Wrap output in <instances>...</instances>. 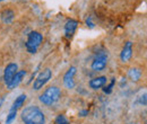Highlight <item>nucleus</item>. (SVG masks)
I'll return each mask as SVG.
<instances>
[{
    "label": "nucleus",
    "instance_id": "4be33fe9",
    "mask_svg": "<svg viewBox=\"0 0 147 124\" xmlns=\"http://www.w3.org/2000/svg\"><path fill=\"white\" fill-rule=\"evenodd\" d=\"M0 1H2V0H0Z\"/></svg>",
    "mask_w": 147,
    "mask_h": 124
},
{
    "label": "nucleus",
    "instance_id": "aec40b11",
    "mask_svg": "<svg viewBox=\"0 0 147 124\" xmlns=\"http://www.w3.org/2000/svg\"><path fill=\"white\" fill-rule=\"evenodd\" d=\"M78 115H79V116H86V115H88V111H87V109H84V111H80Z\"/></svg>",
    "mask_w": 147,
    "mask_h": 124
},
{
    "label": "nucleus",
    "instance_id": "a211bd4d",
    "mask_svg": "<svg viewBox=\"0 0 147 124\" xmlns=\"http://www.w3.org/2000/svg\"><path fill=\"white\" fill-rule=\"evenodd\" d=\"M139 104L143 105V106L146 105V92H144V95L140 96V98H139Z\"/></svg>",
    "mask_w": 147,
    "mask_h": 124
},
{
    "label": "nucleus",
    "instance_id": "9d476101",
    "mask_svg": "<svg viewBox=\"0 0 147 124\" xmlns=\"http://www.w3.org/2000/svg\"><path fill=\"white\" fill-rule=\"evenodd\" d=\"M107 81H108V79H107V77H104V76L95 77V78H93V79H91V80L88 81V86L92 89H94V90H96V89L102 88V87L107 84Z\"/></svg>",
    "mask_w": 147,
    "mask_h": 124
},
{
    "label": "nucleus",
    "instance_id": "f03ea898",
    "mask_svg": "<svg viewBox=\"0 0 147 124\" xmlns=\"http://www.w3.org/2000/svg\"><path fill=\"white\" fill-rule=\"evenodd\" d=\"M60 97H61V90L55 86H51L40 96V102L43 105L51 106L60 99Z\"/></svg>",
    "mask_w": 147,
    "mask_h": 124
},
{
    "label": "nucleus",
    "instance_id": "7ed1b4c3",
    "mask_svg": "<svg viewBox=\"0 0 147 124\" xmlns=\"http://www.w3.org/2000/svg\"><path fill=\"white\" fill-rule=\"evenodd\" d=\"M42 41H43V36H42L41 33L35 32V31L31 32L27 35V41L25 43V46H26L27 52L31 54L36 53L38 48H40V45H41V43H42Z\"/></svg>",
    "mask_w": 147,
    "mask_h": 124
},
{
    "label": "nucleus",
    "instance_id": "412c9836",
    "mask_svg": "<svg viewBox=\"0 0 147 124\" xmlns=\"http://www.w3.org/2000/svg\"><path fill=\"white\" fill-rule=\"evenodd\" d=\"M2 103H3V98H0V107L2 105Z\"/></svg>",
    "mask_w": 147,
    "mask_h": 124
},
{
    "label": "nucleus",
    "instance_id": "6ab92c4d",
    "mask_svg": "<svg viewBox=\"0 0 147 124\" xmlns=\"http://www.w3.org/2000/svg\"><path fill=\"white\" fill-rule=\"evenodd\" d=\"M86 25H87L90 28H93V27L95 26V24L92 21V18H91V17H88L87 19H86Z\"/></svg>",
    "mask_w": 147,
    "mask_h": 124
},
{
    "label": "nucleus",
    "instance_id": "f8f14e48",
    "mask_svg": "<svg viewBox=\"0 0 147 124\" xmlns=\"http://www.w3.org/2000/svg\"><path fill=\"white\" fill-rule=\"evenodd\" d=\"M14 17H15V13L11 9H5L0 14V18L5 24H10L14 20Z\"/></svg>",
    "mask_w": 147,
    "mask_h": 124
},
{
    "label": "nucleus",
    "instance_id": "0eeeda50",
    "mask_svg": "<svg viewBox=\"0 0 147 124\" xmlns=\"http://www.w3.org/2000/svg\"><path fill=\"white\" fill-rule=\"evenodd\" d=\"M76 67H70L68 71L65 73L63 76V85L66 86V88L73 89L75 87V81H74V77L76 74Z\"/></svg>",
    "mask_w": 147,
    "mask_h": 124
},
{
    "label": "nucleus",
    "instance_id": "6e6552de",
    "mask_svg": "<svg viewBox=\"0 0 147 124\" xmlns=\"http://www.w3.org/2000/svg\"><path fill=\"white\" fill-rule=\"evenodd\" d=\"M78 27V21L75 19H68L65 24V36L67 38H71Z\"/></svg>",
    "mask_w": 147,
    "mask_h": 124
},
{
    "label": "nucleus",
    "instance_id": "dca6fc26",
    "mask_svg": "<svg viewBox=\"0 0 147 124\" xmlns=\"http://www.w3.org/2000/svg\"><path fill=\"white\" fill-rule=\"evenodd\" d=\"M55 124H70L69 121H68V119H67L63 114H60V115H58V116L55 117Z\"/></svg>",
    "mask_w": 147,
    "mask_h": 124
},
{
    "label": "nucleus",
    "instance_id": "20e7f679",
    "mask_svg": "<svg viewBox=\"0 0 147 124\" xmlns=\"http://www.w3.org/2000/svg\"><path fill=\"white\" fill-rule=\"evenodd\" d=\"M51 77H52V71L50 70L49 68H47V69H44L43 71H41L38 73V76L35 78L34 82H33V89L40 90L41 88H43V86L51 79Z\"/></svg>",
    "mask_w": 147,
    "mask_h": 124
},
{
    "label": "nucleus",
    "instance_id": "423d86ee",
    "mask_svg": "<svg viewBox=\"0 0 147 124\" xmlns=\"http://www.w3.org/2000/svg\"><path fill=\"white\" fill-rule=\"evenodd\" d=\"M18 71V66L16 63H9L7 64V67L5 68V71H3V81L5 84L8 86L11 81V79L14 78V76L16 74V72Z\"/></svg>",
    "mask_w": 147,
    "mask_h": 124
},
{
    "label": "nucleus",
    "instance_id": "4468645a",
    "mask_svg": "<svg viewBox=\"0 0 147 124\" xmlns=\"http://www.w3.org/2000/svg\"><path fill=\"white\" fill-rule=\"evenodd\" d=\"M25 101H26V95L25 94H22V95H19L18 97L14 101V103H13V105L10 108H14V109H18L20 107L24 105V103H25Z\"/></svg>",
    "mask_w": 147,
    "mask_h": 124
},
{
    "label": "nucleus",
    "instance_id": "f3484780",
    "mask_svg": "<svg viewBox=\"0 0 147 124\" xmlns=\"http://www.w3.org/2000/svg\"><path fill=\"white\" fill-rule=\"evenodd\" d=\"M114 84H115V78H112L110 85H109V86H107L105 88H103V91H104L105 94H111V92H112V88H113V86H114Z\"/></svg>",
    "mask_w": 147,
    "mask_h": 124
},
{
    "label": "nucleus",
    "instance_id": "2eb2a0df",
    "mask_svg": "<svg viewBox=\"0 0 147 124\" xmlns=\"http://www.w3.org/2000/svg\"><path fill=\"white\" fill-rule=\"evenodd\" d=\"M16 116H17V109L10 108L9 109V113L7 115V119H6V124H11L16 120Z\"/></svg>",
    "mask_w": 147,
    "mask_h": 124
},
{
    "label": "nucleus",
    "instance_id": "ddd939ff",
    "mask_svg": "<svg viewBox=\"0 0 147 124\" xmlns=\"http://www.w3.org/2000/svg\"><path fill=\"white\" fill-rule=\"evenodd\" d=\"M128 77L132 80V81H138L142 77V71L138 68H131L128 71Z\"/></svg>",
    "mask_w": 147,
    "mask_h": 124
},
{
    "label": "nucleus",
    "instance_id": "1a4fd4ad",
    "mask_svg": "<svg viewBox=\"0 0 147 124\" xmlns=\"http://www.w3.org/2000/svg\"><path fill=\"white\" fill-rule=\"evenodd\" d=\"M25 76H26V71L25 70H19L16 72V74L14 76V78L11 79V81H10V84L7 86V88L8 89H14L16 88L17 86H18L19 84L23 81V79L25 78Z\"/></svg>",
    "mask_w": 147,
    "mask_h": 124
},
{
    "label": "nucleus",
    "instance_id": "9b49d317",
    "mask_svg": "<svg viewBox=\"0 0 147 124\" xmlns=\"http://www.w3.org/2000/svg\"><path fill=\"white\" fill-rule=\"evenodd\" d=\"M131 55H132V43L128 41V42H126V44H125V46L120 53V59L122 62H127L130 60Z\"/></svg>",
    "mask_w": 147,
    "mask_h": 124
},
{
    "label": "nucleus",
    "instance_id": "39448f33",
    "mask_svg": "<svg viewBox=\"0 0 147 124\" xmlns=\"http://www.w3.org/2000/svg\"><path fill=\"white\" fill-rule=\"evenodd\" d=\"M107 63H108V54L104 53V52H101V53L97 54L95 56V59L93 60L91 68L94 71H102L107 67Z\"/></svg>",
    "mask_w": 147,
    "mask_h": 124
},
{
    "label": "nucleus",
    "instance_id": "f257e3e1",
    "mask_svg": "<svg viewBox=\"0 0 147 124\" xmlns=\"http://www.w3.org/2000/svg\"><path fill=\"white\" fill-rule=\"evenodd\" d=\"M22 121L25 124H45V115L41 108L35 105L25 107L20 114Z\"/></svg>",
    "mask_w": 147,
    "mask_h": 124
}]
</instances>
